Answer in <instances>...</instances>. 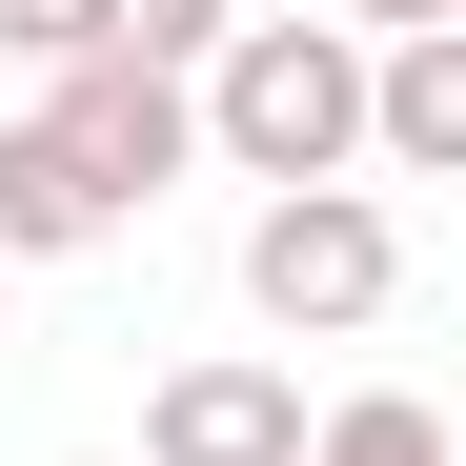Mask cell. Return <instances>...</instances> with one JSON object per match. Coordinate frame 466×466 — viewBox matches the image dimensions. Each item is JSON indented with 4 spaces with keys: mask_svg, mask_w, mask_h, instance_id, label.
Returning a JSON list of instances; mask_svg holds the SVG:
<instances>
[{
    "mask_svg": "<svg viewBox=\"0 0 466 466\" xmlns=\"http://www.w3.org/2000/svg\"><path fill=\"white\" fill-rule=\"evenodd\" d=\"M82 244H122V223L61 183V142H41V122H0V284H21V264H82Z\"/></svg>",
    "mask_w": 466,
    "mask_h": 466,
    "instance_id": "obj_6",
    "label": "cell"
},
{
    "mask_svg": "<svg viewBox=\"0 0 466 466\" xmlns=\"http://www.w3.org/2000/svg\"><path fill=\"white\" fill-rule=\"evenodd\" d=\"M365 163L385 183H466V21L365 41Z\"/></svg>",
    "mask_w": 466,
    "mask_h": 466,
    "instance_id": "obj_5",
    "label": "cell"
},
{
    "mask_svg": "<svg viewBox=\"0 0 466 466\" xmlns=\"http://www.w3.org/2000/svg\"><path fill=\"white\" fill-rule=\"evenodd\" d=\"M142 466H304V365L264 345H203L142 385Z\"/></svg>",
    "mask_w": 466,
    "mask_h": 466,
    "instance_id": "obj_4",
    "label": "cell"
},
{
    "mask_svg": "<svg viewBox=\"0 0 466 466\" xmlns=\"http://www.w3.org/2000/svg\"><path fill=\"white\" fill-rule=\"evenodd\" d=\"M41 142H61V183H82L102 223H142L183 163H203V122H183V61H142V41H102V61H61V82L21 102Z\"/></svg>",
    "mask_w": 466,
    "mask_h": 466,
    "instance_id": "obj_3",
    "label": "cell"
},
{
    "mask_svg": "<svg viewBox=\"0 0 466 466\" xmlns=\"http://www.w3.org/2000/svg\"><path fill=\"white\" fill-rule=\"evenodd\" d=\"M183 122H203V163L264 183V203L365 183V41H345V21H223V41L183 61Z\"/></svg>",
    "mask_w": 466,
    "mask_h": 466,
    "instance_id": "obj_1",
    "label": "cell"
},
{
    "mask_svg": "<svg viewBox=\"0 0 466 466\" xmlns=\"http://www.w3.org/2000/svg\"><path fill=\"white\" fill-rule=\"evenodd\" d=\"M102 41H122V0H0V61H41V82L102 61Z\"/></svg>",
    "mask_w": 466,
    "mask_h": 466,
    "instance_id": "obj_8",
    "label": "cell"
},
{
    "mask_svg": "<svg viewBox=\"0 0 466 466\" xmlns=\"http://www.w3.org/2000/svg\"><path fill=\"white\" fill-rule=\"evenodd\" d=\"M345 41H426V21H466V0H325Z\"/></svg>",
    "mask_w": 466,
    "mask_h": 466,
    "instance_id": "obj_10",
    "label": "cell"
},
{
    "mask_svg": "<svg viewBox=\"0 0 466 466\" xmlns=\"http://www.w3.org/2000/svg\"><path fill=\"white\" fill-rule=\"evenodd\" d=\"M223 21H244V0H122V41H142V61H203Z\"/></svg>",
    "mask_w": 466,
    "mask_h": 466,
    "instance_id": "obj_9",
    "label": "cell"
},
{
    "mask_svg": "<svg viewBox=\"0 0 466 466\" xmlns=\"http://www.w3.org/2000/svg\"><path fill=\"white\" fill-rule=\"evenodd\" d=\"M304 466H466L426 385H345V406H304Z\"/></svg>",
    "mask_w": 466,
    "mask_h": 466,
    "instance_id": "obj_7",
    "label": "cell"
},
{
    "mask_svg": "<svg viewBox=\"0 0 466 466\" xmlns=\"http://www.w3.org/2000/svg\"><path fill=\"white\" fill-rule=\"evenodd\" d=\"M385 304H406V223H385L365 183L244 203V325H264V365H284V345H365Z\"/></svg>",
    "mask_w": 466,
    "mask_h": 466,
    "instance_id": "obj_2",
    "label": "cell"
}]
</instances>
